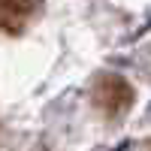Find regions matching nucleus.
Listing matches in <instances>:
<instances>
[{
  "label": "nucleus",
  "instance_id": "obj_1",
  "mask_svg": "<svg viewBox=\"0 0 151 151\" xmlns=\"http://www.w3.org/2000/svg\"><path fill=\"white\" fill-rule=\"evenodd\" d=\"M94 103L106 112L109 118H118L124 115L130 106H133V88L121 79V76H112L103 73L94 85Z\"/></svg>",
  "mask_w": 151,
  "mask_h": 151
},
{
  "label": "nucleus",
  "instance_id": "obj_2",
  "mask_svg": "<svg viewBox=\"0 0 151 151\" xmlns=\"http://www.w3.org/2000/svg\"><path fill=\"white\" fill-rule=\"evenodd\" d=\"M40 0H0V33H18Z\"/></svg>",
  "mask_w": 151,
  "mask_h": 151
}]
</instances>
